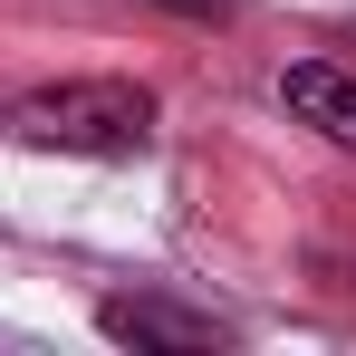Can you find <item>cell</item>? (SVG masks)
I'll list each match as a JSON object with an SVG mask.
<instances>
[{
    "label": "cell",
    "mask_w": 356,
    "mask_h": 356,
    "mask_svg": "<svg viewBox=\"0 0 356 356\" xmlns=\"http://www.w3.org/2000/svg\"><path fill=\"white\" fill-rule=\"evenodd\" d=\"M0 125L19 145H39V154H145L154 145V87H135V77H58V87L10 97Z\"/></svg>",
    "instance_id": "1"
},
{
    "label": "cell",
    "mask_w": 356,
    "mask_h": 356,
    "mask_svg": "<svg viewBox=\"0 0 356 356\" xmlns=\"http://www.w3.org/2000/svg\"><path fill=\"white\" fill-rule=\"evenodd\" d=\"M280 106H289L308 135H327L337 154H356V67H337V58L280 67Z\"/></svg>",
    "instance_id": "3"
},
{
    "label": "cell",
    "mask_w": 356,
    "mask_h": 356,
    "mask_svg": "<svg viewBox=\"0 0 356 356\" xmlns=\"http://www.w3.org/2000/svg\"><path fill=\"white\" fill-rule=\"evenodd\" d=\"M154 10H174V19H232L241 0H154Z\"/></svg>",
    "instance_id": "4"
},
{
    "label": "cell",
    "mask_w": 356,
    "mask_h": 356,
    "mask_svg": "<svg viewBox=\"0 0 356 356\" xmlns=\"http://www.w3.org/2000/svg\"><path fill=\"white\" fill-rule=\"evenodd\" d=\"M97 327L116 337V347H145V356H202V347H232V327L212 318V308H183V298H97Z\"/></svg>",
    "instance_id": "2"
}]
</instances>
